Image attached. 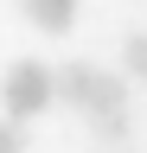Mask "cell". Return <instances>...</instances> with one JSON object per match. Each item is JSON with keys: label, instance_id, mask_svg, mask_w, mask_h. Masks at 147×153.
<instances>
[{"label": "cell", "instance_id": "obj_4", "mask_svg": "<svg viewBox=\"0 0 147 153\" xmlns=\"http://www.w3.org/2000/svg\"><path fill=\"white\" fill-rule=\"evenodd\" d=\"M90 134L109 140V147H122L128 134H134V121H128V108H109V115H90Z\"/></svg>", "mask_w": 147, "mask_h": 153}, {"label": "cell", "instance_id": "obj_1", "mask_svg": "<svg viewBox=\"0 0 147 153\" xmlns=\"http://www.w3.org/2000/svg\"><path fill=\"white\" fill-rule=\"evenodd\" d=\"M58 102H70L77 115H109V108H128V76L96 70V64H64V70H58Z\"/></svg>", "mask_w": 147, "mask_h": 153}, {"label": "cell", "instance_id": "obj_2", "mask_svg": "<svg viewBox=\"0 0 147 153\" xmlns=\"http://www.w3.org/2000/svg\"><path fill=\"white\" fill-rule=\"evenodd\" d=\"M51 102H58V70H51V64H39V57L7 64V76H0V108H7V115L32 121V115H45Z\"/></svg>", "mask_w": 147, "mask_h": 153}, {"label": "cell", "instance_id": "obj_3", "mask_svg": "<svg viewBox=\"0 0 147 153\" xmlns=\"http://www.w3.org/2000/svg\"><path fill=\"white\" fill-rule=\"evenodd\" d=\"M19 13H26L39 32H51V38L77 26V0H19Z\"/></svg>", "mask_w": 147, "mask_h": 153}, {"label": "cell", "instance_id": "obj_5", "mask_svg": "<svg viewBox=\"0 0 147 153\" xmlns=\"http://www.w3.org/2000/svg\"><path fill=\"white\" fill-rule=\"evenodd\" d=\"M122 70H128V76H147V32H128V45H122Z\"/></svg>", "mask_w": 147, "mask_h": 153}, {"label": "cell", "instance_id": "obj_6", "mask_svg": "<svg viewBox=\"0 0 147 153\" xmlns=\"http://www.w3.org/2000/svg\"><path fill=\"white\" fill-rule=\"evenodd\" d=\"M19 147H26V121L0 108V153H19Z\"/></svg>", "mask_w": 147, "mask_h": 153}]
</instances>
